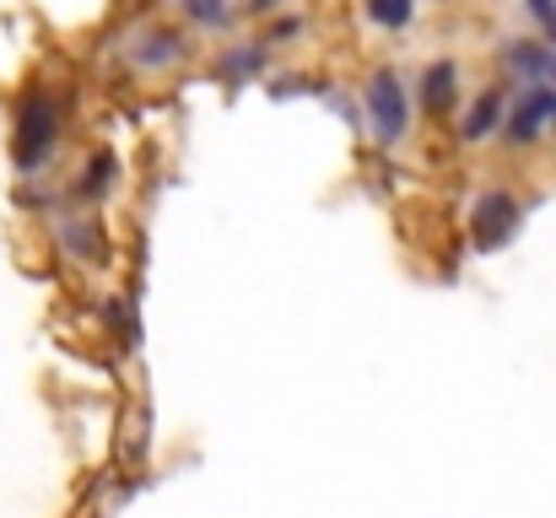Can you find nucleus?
Instances as JSON below:
<instances>
[{
    "label": "nucleus",
    "mask_w": 556,
    "mask_h": 518,
    "mask_svg": "<svg viewBox=\"0 0 556 518\" xmlns=\"http://www.w3.org/2000/svg\"><path fill=\"white\" fill-rule=\"evenodd\" d=\"M54 141H60V109H54V98L43 87H22L16 114H11V157H16V168L33 173L54 152Z\"/></svg>",
    "instance_id": "nucleus-1"
},
{
    "label": "nucleus",
    "mask_w": 556,
    "mask_h": 518,
    "mask_svg": "<svg viewBox=\"0 0 556 518\" xmlns=\"http://www.w3.org/2000/svg\"><path fill=\"white\" fill-rule=\"evenodd\" d=\"M519 222H525L519 194L492 184V189H481V194H476V205H470V243H476L481 254H497V249H508V243H514Z\"/></svg>",
    "instance_id": "nucleus-2"
},
{
    "label": "nucleus",
    "mask_w": 556,
    "mask_h": 518,
    "mask_svg": "<svg viewBox=\"0 0 556 518\" xmlns=\"http://www.w3.org/2000/svg\"><path fill=\"white\" fill-rule=\"evenodd\" d=\"M368 114L378 147H400L410 130V103H405V81L400 71H372L368 76Z\"/></svg>",
    "instance_id": "nucleus-3"
},
{
    "label": "nucleus",
    "mask_w": 556,
    "mask_h": 518,
    "mask_svg": "<svg viewBox=\"0 0 556 518\" xmlns=\"http://www.w3.org/2000/svg\"><path fill=\"white\" fill-rule=\"evenodd\" d=\"M546 119H556V87H525L519 103H514V114H508L503 141L508 147H530V141H541Z\"/></svg>",
    "instance_id": "nucleus-4"
},
{
    "label": "nucleus",
    "mask_w": 556,
    "mask_h": 518,
    "mask_svg": "<svg viewBox=\"0 0 556 518\" xmlns=\"http://www.w3.org/2000/svg\"><path fill=\"white\" fill-rule=\"evenodd\" d=\"M54 238L65 243L71 260H81V265H109V238H103L98 216H54Z\"/></svg>",
    "instance_id": "nucleus-5"
},
{
    "label": "nucleus",
    "mask_w": 556,
    "mask_h": 518,
    "mask_svg": "<svg viewBox=\"0 0 556 518\" xmlns=\"http://www.w3.org/2000/svg\"><path fill=\"white\" fill-rule=\"evenodd\" d=\"M503 65H508L514 76H525L530 87H552L556 49L552 43H535V38H508V43H503Z\"/></svg>",
    "instance_id": "nucleus-6"
},
{
    "label": "nucleus",
    "mask_w": 556,
    "mask_h": 518,
    "mask_svg": "<svg viewBox=\"0 0 556 518\" xmlns=\"http://www.w3.org/2000/svg\"><path fill=\"white\" fill-rule=\"evenodd\" d=\"M503 109H508V87H486V92H476V103H470L465 119H459V141L476 147V141L508 130V125H503Z\"/></svg>",
    "instance_id": "nucleus-7"
},
{
    "label": "nucleus",
    "mask_w": 556,
    "mask_h": 518,
    "mask_svg": "<svg viewBox=\"0 0 556 518\" xmlns=\"http://www.w3.org/2000/svg\"><path fill=\"white\" fill-rule=\"evenodd\" d=\"M189 54V38L179 27H152L136 49H130V65L136 71H168V65H179Z\"/></svg>",
    "instance_id": "nucleus-8"
},
{
    "label": "nucleus",
    "mask_w": 556,
    "mask_h": 518,
    "mask_svg": "<svg viewBox=\"0 0 556 518\" xmlns=\"http://www.w3.org/2000/svg\"><path fill=\"white\" fill-rule=\"evenodd\" d=\"M454 87H459V65H454V60H432V65L421 71V109H427V114H448L454 98H459Z\"/></svg>",
    "instance_id": "nucleus-9"
},
{
    "label": "nucleus",
    "mask_w": 556,
    "mask_h": 518,
    "mask_svg": "<svg viewBox=\"0 0 556 518\" xmlns=\"http://www.w3.org/2000/svg\"><path fill=\"white\" fill-rule=\"evenodd\" d=\"M114 178H119V163H114V152H92V157L81 163L76 194H81V200H103V194L114 189Z\"/></svg>",
    "instance_id": "nucleus-10"
},
{
    "label": "nucleus",
    "mask_w": 556,
    "mask_h": 518,
    "mask_svg": "<svg viewBox=\"0 0 556 518\" xmlns=\"http://www.w3.org/2000/svg\"><path fill=\"white\" fill-rule=\"evenodd\" d=\"M265 65V38H249V43H238L232 54H222V76L227 81H238V76H249V71H260Z\"/></svg>",
    "instance_id": "nucleus-11"
},
{
    "label": "nucleus",
    "mask_w": 556,
    "mask_h": 518,
    "mask_svg": "<svg viewBox=\"0 0 556 518\" xmlns=\"http://www.w3.org/2000/svg\"><path fill=\"white\" fill-rule=\"evenodd\" d=\"M368 16L378 22V27L400 33V27H410V16H416V0H368Z\"/></svg>",
    "instance_id": "nucleus-12"
},
{
    "label": "nucleus",
    "mask_w": 556,
    "mask_h": 518,
    "mask_svg": "<svg viewBox=\"0 0 556 518\" xmlns=\"http://www.w3.org/2000/svg\"><path fill=\"white\" fill-rule=\"evenodd\" d=\"M185 5L189 22H200V27H227L232 22V0H179Z\"/></svg>",
    "instance_id": "nucleus-13"
},
{
    "label": "nucleus",
    "mask_w": 556,
    "mask_h": 518,
    "mask_svg": "<svg viewBox=\"0 0 556 518\" xmlns=\"http://www.w3.org/2000/svg\"><path fill=\"white\" fill-rule=\"evenodd\" d=\"M525 16H530V22H541V27H552L556 22V0H525Z\"/></svg>",
    "instance_id": "nucleus-14"
},
{
    "label": "nucleus",
    "mask_w": 556,
    "mask_h": 518,
    "mask_svg": "<svg viewBox=\"0 0 556 518\" xmlns=\"http://www.w3.org/2000/svg\"><path fill=\"white\" fill-rule=\"evenodd\" d=\"M298 33H303V16H281V22H270L265 43H281V38H298Z\"/></svg>",
    "instance_id": "nucleus-15"
},
{
    "label": "nucleus",
    "mask_w": 556,
    "mask_h": 518,
    "mask_svg": "<svg viewBox=\"0 0 556 518\" xmlns=\"http://www.w3.org/2000/svg\"><path fill=\"white\" fill-rule=\"evenodd\" d=\"M276 5H281V0H249V11H254V16H265V11H276Z\"/></svg>",
    "instance_id": "nucleus-16"
},
{
    "label": "nucleus",
    "mask_w": 556,
    "mask_h": 518,
    "mask_svg": "<svg viewBox=\"0 0 556 518\" xmlns=\"http://www.w3.org/2000/svg\"><path fill=\"white\" fill-rule=\"evenodd\" d=\"M546 43H552V49H556V22H552V27H546Z\"/></svg>",
    "instance_id": "nucleus-17"
}]
</instances>
